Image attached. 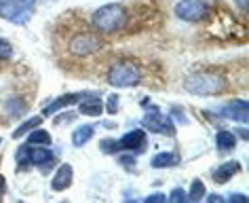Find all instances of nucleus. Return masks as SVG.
I'll list each match as a JSON object with an SVG mask.
<instances>
[{"mask_svg": "<svg viewBox=\"0 0 249 203\" xmlns=\"http://www.w3.org/2000/svg\"><path fill=\"white\" fill-rule=\"evenodd\" d=\"M129 19V13L123 4L110 2L99 7L95 13L91 15V26L97 34H114L118 30L124 28V23Z\"/></svg>", "mask_w": 249, "mask_h": 203, "instance_id": "1", "label": "nucleus"}, {"mask_svg": "<svg viewBox=\"0 0 249 203\" xmlns=\"http://www.w3.org/2000/svg\"><path fill=\"white\" fill-rule=\"evenodd\" d=\"M184 89L192 95H217L226 89V78L213 70L195 72V74L186 76Z\"/></svg>", "mask_w": 249, "mask_h": 203, "instance_id": "2", "label": "nucleus"}, {"mask_svg": "<svg viewBox=\"0 0 249 203\" xmlns=\"http://www.w3.org/2000/svg\"><path fill=\"white\" fill-rule=\"evenodd\" d=\"M66 49L74 57H89L102 49V38L95 30H76L70 34Z\"/></svg>", "mask_w": 249, "mask_h": 203, "instance_id": "3", "label": "nucleus"}, {"mask_svg": "<svg viewBox=\"0 0 249 203\" xmlns=\"http://www.w3.org/2000/svg\"><path fill=\"white\" fill-rule=\"evenodd\" d=\"M142 81V70L133 61H116L108 70V83L112 87H133Z\"/></svg>", "mask_w": 249, "mask_h": 203, "instance_id": "4", "label": "nucleus"}, {"mask_svg": "<svg viewBox=\"0 0 249 203\" xmlns=\"http://www.w3.org/2000/svg\"><path fill=\"white\" fill-rule=\"evenodd\" d=\"M36 9V0H7L0 4V17L15 26H23Z\"/></svg>", "mask_w": 249, "mask_h": 203, "instance_id": "5", "label": "nucleus"}, {"mask_svg": "<svg viewBox=\"0 0 249 203\" xmlns=\"http://www.w3.org/2000/svg\"><path fill=\"white\" fill-rule=\"evenodd\" d=\"M209 13L207 0H179L176 4V17L184 21H201Z\"/></svg>", "mask_w": 249, "mask_h": 203, "instance_id": "6", "label": "nucleus"}, {"mask_svg": "<svg viewBox=\"0 0 249 203\" xmlns=\"http://www.w3.org/2000/svg\"><path fill=\"white\" fill-rule=\"evenodd\" d=\"M142 125H144L148 131H152V133L176 135V127H173L171 116H165L157 106H150V112L142 119Z\"/></svg>", "mask_w": 249, "mask_h": 203, "instance_id": "7", "label": "nucleus"}, {"mask_svg": "<svg viewBox=\"0 0 249 203\" xmlns=\"http://www.w3.org/2000/svg\"><path fill=\"white\" fill-rule=\"evenodd\" d=\"M144 148H146V133H144V129H133V131H127L116 142V152L118 150L140 152V150H144Z\"/></svg>", "mask_w": 249, "mask_h": 203, "instance_id": "8", "label": "nucleus"}, {"mask_svg": "<svg viewBox=\"0 0 249 203\" xmlns=\"http://www.w3.org/2000/svg\"><path fill=\"white\" fill-rule=\"evenodd\" d=\"M220 114L224 119L236 121V123H247V102L245 100H234L220 108Z\"/></svg>", "mask_w": 249, "mask_h": 203, "instance_id": "9", "label": "nucleus"}, {"mask_svg": "<svg viewBox=\"0 0 249 203\" xmlns=\"http://www.w3.org/2000/svg\"><path fill=\"white\" fill-rule=\"evenodd\" d=\"M91 91H83V93H66V95H59L57 100H53L51 104H47L45 108H42V114H53V112H57L59 108H66V106H72V104H76L80 102L83 97H87Z\"/></svg>", "mask_w": 249, "mask_h": 203, "instance_id": "10", "label": "nucleus"}, {"mask_svg": "<svg viewBox=\"0 0 249 203\" xmlns=\"http://www.w3.org/2000/svg\"><path fill=\"white\" fill-rule=\"evenodd\" d=\"M72 180H74L72 165L70 163H64V165H59L57 171H55V176H53V180H51V188L53 190H64V188L70 186Z\"/></svg>", "mask_w": 249, "mask_h": 203, "instance_id": "11", "label": "nucleus"}, {"mask_svg": "<svg viewBox=\"0 0 249 203\" xmlns=\"http://www.w3.org/2000/svg\"><path fill=\"white\" fill-rule=\"evenodd\" d=\"M55 161V155L47 148H34L30 144V150H28V165H38V167H47Z\"/></svg>", "mask_w": 249, "mask_h": 203, "instance_id": "12", "label": "nucleus"}, {"mask_svg": "<svg viewBox=\"0 0 249 203\" xmlns=\"http://www.w3.org/2000/svg\"><path fill=\"white\" fill-rule=\"evenodd\" d=\"M239 169H241V163H239V161H228V163H222L220 167H217L211 176H213V180H215L217 184H226Z\"/></svg>", "mask_w": 249, "mask_h": 203, "instance_id": "13", "label": "nucleus"}, {"mask_svg": "<svg viewBox=\"0 0 249 203\" xmlns=\"http://www.w3.org/2000/svg\"><path fill=\"white\" fill-rule=\"evenodd\" d=\"M80 114H89V116H99L102 114V102H99V95L97 93H89L87 97L80 100Z\"/></svg>", "mask_w": 249, "mask_h": 203, "instance_id": "14", "label": "nucleus"}, {"mask_svg": "<svg viewBox=\"0 0 249 203\" xmlns=\"http://www.w3.org/2000/svg\"><path fill=\"white\" fill-rule=\"evenodd\" d=\"M93 133H95V127H93V125H80V127H76L72 131V144L76 146V148H83V146L93 138Z\"/></svg>", "mask_w": 249, "mask_h": 203, "instance_id": "15", "label": "nucleus"}, {"mask_svg": "<svg viewBox=\"0 0 249 203\" xmlns=\"http://www.w3.org/2000/svg\"><path fill=\"white\" fill-rule=\"evenodd\" d=\"M179 163V157L176 152H159L157 157L152 159V167L154 169H165V167H173V165Z\"/></svg>", "mask_w": 249, "mask_h": 203, "instance_id": "16", "label": "nucleus"}, {"mask_svg": "<svg viewBox=\"0 0 249 203\" xmlns=\"http://www.w3.org/2000/svg\"><path fill=\"white\" fill-rule=\"evenodd\" d=\"M215 146H217V150H220V152L232 150L234 146H236L234 133H230V131H217V135H215Z\"/></svg>", "mask_w": 249, "mask_h": 203, "instance_id": "17", "label": "nucleus"}, {"mask_svg": "<svg viewBox=\"0 0 249 203\" xmlns=\"http://www.w3.org/2000/svg\"><path fill=\"white\" fill-rule=\"evenodd\" d=\"M40 123H42V119L40 116H32V119H28V121H23L19 127L13 131V135L11 138L13 140H19V138H23V135H28L32 129H36V127H40Z\"/></svg>", "mask_w": 249, "mask_h": 203, "instance_id": "18", "label": "nucleus"}, {"mask_svg": "<svg viewBox=\"0 0 249 203\" xmlns=\"http://www.w3.org/2000/svg\"><path fill=\"white\" fill-rule=\"evenodd\" d=\"M28 144H51V135H49V131H42V129H32V131L28 133Z\"/></svg>", "mask_w": 249, "mask_h": 203, "instance_id": "19", "label": "nucleus"}, {"mask_svg": "<svg viewBox=\"0 0 249 203\" xmlns=\"http://www.w3.org/2000/svg\"><path fill=\"white\" fill-rule=\"evenodd\" d=\"M205 197V184L198 180H192V184H190V193H188V199L190 201H201Z\"/></svg>", "mask_w": 249, "mask_h": 203, "instance_id": "20", "label": "nucleus"}, {"mask_svg": "<svg viewBox=\"0 0 249 203\" xmlns=\"http://www.w3.org/2000/svg\"><path fill=\"white\" fill-rule=\"evenodd\" d=\"M17 100H19V97H17ZM17 100H9L7 102V112L9 114H15V116H19V114H23L26 112V104H19V106H17Z\"/></svg>", "mask_w": 249, "mask_h": 203, "instance_id": "21", "label": "nucleus"}, {"mask_svg": "<svg viewBox=\"0 0 249 203\" xmlns=\"http://www.w3.org/2000/svg\"><path fill=\"white\" fill-rule=\"evenodd\" d=\"M13 55V45L9 40L0 38V59H9Z\"/></svg>", "mask_w": 249, "mask_h": 203, "instance_id": "22", "label": "nucleus"}, {"mask_svg": "<svg viewBox=\"0 0 249 203\" xmlns=\"http://www.w3.org/2000/svg\"><path fill=\"white\" fill-rule=\"evenodd\" d=\"M186 199H188V195H186L182 188H173V190H171V195L167 197V201H171V203H178V201H182V203H184Z\"/></svg>", "mask_w": 249, "mask_h": 203, "instance_id": "23", "label": "nucleus"}, {"mask_svg": "<svg viewBox=\"0 0 249 203\" xmlns=\"http://www.w3.org/2000/svg\"><path fill=\"white\" fill-rule=\"evenodd\" d=\"M106 110H108L110 114H116V110H118V95L116 93H112L108 97V104H106Z\"/></svg>", "mask_w": 249, "mask_h": 203, "instance_id": "24", "label": "nucleus"}, {"mask_svg": "<svg viewBox=\"0 0 249 203\" xmlns=\"http://www.w3.org/2000/svg\"><path fill=\"white\" fill-rule=\"evenodd\" d=\"M146 201H148V203H150V201H167V197L160 195V193H157V195H148Z\"/></svg>", "mask_w": 249, "mask_h": 203, "instance_id": "25", "label": "nucleus"}, {"mask_svg": "<svg viewBox=\"0 0 249 203\" xmlns=\"http://www.w3.org/2000/svg\"><path fill=\"white\" fill-rule=\"evenodd\" d=\"M228 201H247V197L245 195H230Z\"/></svg>", "mask_w": 249, "mask_h": 203, "instance_id": "26", "label": "nucleus"}, {"mask_svg": "<svg viewBox=\"0 0 249 203\" xmlns=\"http://www.w3.org/2000/svg\"><path fill=\"white\" fill-rule=\"evenodd\" d=\"M207 201H209V203H220V201H222V197H220V195H209V197H207Z\"/></svg>", "mask_w": 249, "mask_h": 203, "instance_id": "27", "label": "nucleus"}, {"mask_svg": "<svg viewBox=\"0 0 249 203\" xmlns=\"http://www.w3.org/2000/svg\"><path fill=\"white\" fill-rule=\"evenodd\" d=\"M4 186H7V180H4V176H0V195L4 193Z\"/></svg>", "mask_w": 249, "mask_h": 203, "instance_id": "28", "label": "nucleus"}, {"mask_svg": "<svg viewBox=\"0 0 249 203\" xmlns=\"http://www.w3.org/2000/svg\"><path fill=\"white\" fill-rule=\"evenodd\" d=\"M234 135H241L243 140H247V131H245V129H239V131H236Z\"/></svg>", "mask_w": 249, "mask_h": 203, "instance_id": "29", "label": "nucleus"}, {"mask_svg": "<svg viewBox=\"0 0 249 203\" xmlns=\"http://www.w3.org/2000/svg\"><path fill=\"white\" fill-rule=\"evenodd\" d=\"M121 161H123L124 165H133V163H135V159H121Z\"/></svg>", "mask_w": 249, "mask_h": 203, "instance_id": "30", "label": "nucleus"}, {"mask_svg": "<svg viewBox=\"0 0 249 203\" xmlns=\"http://www.w3.org/2000/svg\"><path fill=\"white\" fill-rule=\"evenodd\" d=\"M245 4H247V0H241V7H243V9H245Z\"/></svg>", "mask_w": 249, "mask_h": 203, "instance_id": "31", "label": "nucleus"}, {"mask_svg": "<svg viewBox=\"0 0 249 203\" xmlns=\"http://www.w3.org/2000/svg\"><path fill=\"white\" fill-rule=\"evenodd\" d=\"M2 2H7V0H0V4H2Z\"/></svg>", "mask_w": 249, "mask_h": 203, "instance_id": "32", "label": "nucleus"}, {"mask_svg": "<svg viewBox=\"0 0 249 203\" xmlns=\"http://www.w3.org/2000/svg\"><path fill=\"white\" fill-rule=\"evenodd\" d=\"M0 144H2V140H0Z\"/></svg>", "mask_w": 249, "mask_h": 203, "instance_id": "33", "label": "nucleus"}]
</instances>
